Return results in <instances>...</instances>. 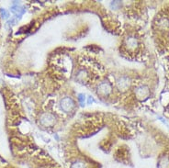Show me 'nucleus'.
<instances>
[{
    "label": "nucleus",
    "instance_id": "0eeeda50",
    "mask_svg": "<svg viewBox=\"0 0 169 168\" xmlns=\"http://www.w3.org/2000/svg\"><path fill=\"white\" fill-rule=\"evenodd\" d=\"M71 168H86V165L81 161H77L75 164L72 165Z\"/></svg>",
    "mask_w": 169,
    "mask_h": 168
},
{
    "label": "nucleus",
    "instance_id": "f257e3e1",
    "mask_svg": "<svg viewBox=\"0 0 169 168\" xmlns=\"http://www.w3.org/2000/svg\"><path fill=\"white\" fill-rule=\"evenodd\" d=\"M60 105H61L62 109L65 112H69L71 111L74 106H75V103L74 101L70 98V97H65V98H62L60 102Z\"/></svg>",
    "mask_w": 169,
    "mask_h": 168
},
{
    "label": "nucleus",
    "instance_id": "423d86ee",
    "mask_svg": "<svg viewBox=\"0 0 169 168\" xmlns=\"http://www.w3.org/2000/svg\"><path fill=\"white\" fill-rule=\"evenodd\" d=\"M126 43H127V46L130 47V48H136L137 45H138V42H137L136 39L133 38V37L128 38V40L126 41Z\"/></svg>",
    "mask_w": 169,
    "mask_h": 168
},
{
    "label": "nucleus",
    "instance_id": "20e7f679",
    "mask_svg": "<svg viewBox=\"0 0 169 168\" xmlns=\"http://www.w3.org/2000/svg\"><path fill=\"white\" fill-rule=\"evenodd\" d=\"M130 86V79L128 77H122L120 78V80L118 81V87L121 90H125Z\"/></svg>",
    "mask_w": 169,
    "mask_h": 168
},
{
    "label": "nucleus",
    "instance_id": "39448f33",
    "mask_svg": "<svg viewBox=\"0 0 169 168\" xmlns=\"http://www.w3.org/2000/svg\"><path fill=\"white\" fill-rule=\"evenodd\" d=\"M53 121H54V119L50 114L42 115V117L41 118V122L44 126H50V125H52L53 123Z\"/></svg>",
    "mask_w": 169,
    "mask_h": 168
},
{
    "label": "nucleus",
    "instance_id": "6e6552de",
    "mask_svg": "<svg viewBox=\"0 0 169 168\" xmlns=\"http://www.w3.org/2000/svg\"><path fill=\"white\" fill-rule=\"evenodd\" d=\"M78 97H79V102L81 103V105H84L85 104V100H86V96L83 95V94H80L78 96Z\"/></svg>",
    "mask_w": 169,
    "mask_h": 168
},
{
    "label": "nucleus",
    "instance_id": "7ed1b4c3",
    "mask_svg": "<svg viewBox=\"0 0 169 168\" xmlns=\"http://www.w3.org/2000/svg\"><path fill=\"white\" fill-rule=\"evenodd\" d=\"M97 90H98L99 94L106 96V95L109 94L110 91H111V86L108 84V82H104V83H102V84L98 86Z\"/></svg>",
    "mask_w": 169,
    "mask_h": 168
},
{
    "label": "nucleus",
    "instance_id": "f03ea898",
    "mask_svg": "<svg viewBox=\"0 0 169 168\" xmlns=\"http://www.w3.org/2000/svg\"><path fill=\"white\" fill-rule=\"evenodd\" d=\"M135 95L139 99H145L150 95V90L146 86H141L136 88Z\"/></svg>",
    "mask_w": 169,
    "mask_h": 168
},
{
    "label": "nucleus",
    "instance_id": "1a4fd4ad",
    "mask_svg": "<svg viewBox=\"0 0 169 168\" xmlns=\"http://www.w3.org/2000/svg\"><path fill=\"white\" fill-rule=\"evenodd\" d=\"M92 102H93L92 97H88V103L90 104V103H92Z\"/></svg>",
    "mask_w": 169,
    "mask_h": 168
}]
</instances>
